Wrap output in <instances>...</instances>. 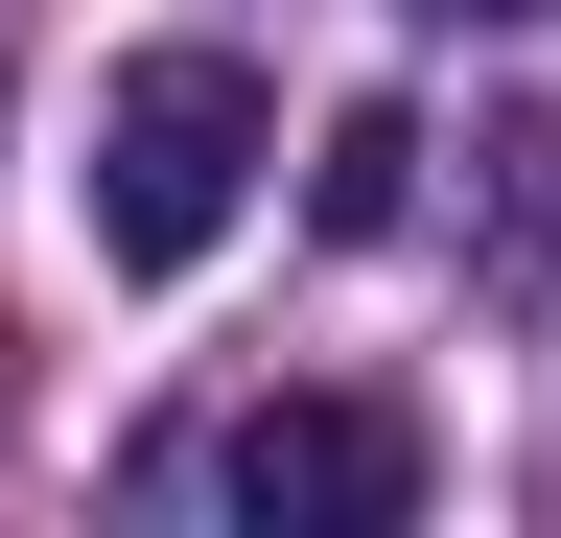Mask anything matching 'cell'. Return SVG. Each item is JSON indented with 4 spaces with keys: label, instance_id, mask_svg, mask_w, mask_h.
I'll return each instance as SVG.
<instances>
[{
    "label": "cell",
    "instance_id": "4",
    "mask_svg": "<svg viewBox=\"0 0 561 538\" xmlns=\"http://www.w3.org/2000/svg\"><path fill=\"white\" fill-rule=\"evenodd\" d=\"M445 24H538V0H445Z\"/></svg>",
    "mask_w": 561,
    "mask_h": 538
},
{
    "label": "cell",
    "instance_id": "1",
    "mask_svg": "<svg viewBox=\"0 0 561 538\" xmlns=\"http://www.w3.org/2000/svg\"><path fill=\"white\" fill-rule=\"evenodd\" d=\"M257 164H280V117H257L234 47H140V71L94 94V257H117V282H187Z\"/></svg>",
    "mask_w": 561,
    "mask_h": 538
},
{
    "label": "cell",
    "instance_id": "3",
    "mask_svg": "<svg viewBox=\"0 0 561 538\" xmlns=\"http://www.w3.org/2000/svg\"><path fill=\"white\" fill-rule=\"evenodd\" d=\"M398 164H421V117H398V94H351V117H328V164H305V211H328V234H398Z\"/></svg>",
    "mask_w": 561,
    "mask_h": 538
},
{
    "label": "cell",
    "instance_id": "2",
    "mask_svg": "<svg viewBox=\"0 0 561 538\" xmlns=\"http://www.w3.org/2000/svg\"><path fill=\"white\" fill-rule=\"evenodd\" d=\"M210 468H234L257 538H398L421 515V422H398V398H257Z\"/></svg>",
    "mask_w": 561,
    "mask_h": 538
}]
</instances>
